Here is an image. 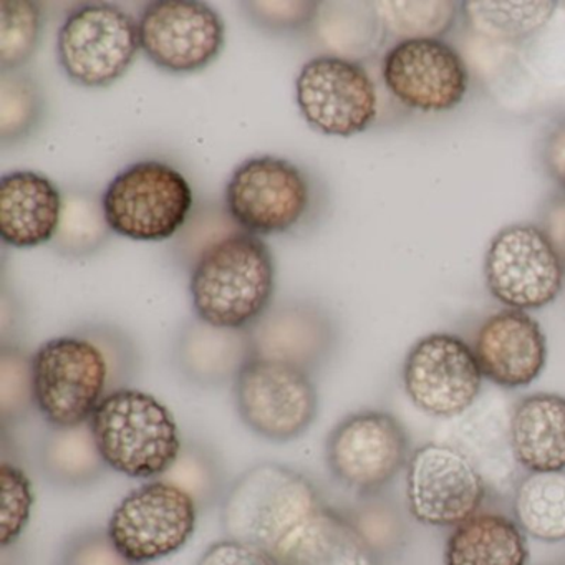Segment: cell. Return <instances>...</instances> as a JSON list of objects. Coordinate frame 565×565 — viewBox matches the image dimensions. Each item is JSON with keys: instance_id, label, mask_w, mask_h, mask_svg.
Returning a JSON list of instances; mask_svg holds the SVG:
<instances>
[{"instance_id": "1", "label": "cell", "mask_w": 565, "mask_h": 565, "mask_svg": "<svg viewBox=\"0 0 565 565\" xmlns=\"http://www.w3.org/2000/svg\"><path fill=\"white\" fill-rule=\"evenodd\" d=\"M276 264L267 244L246 231L211 243L191 269L194 316L220 329H249L273 306Z\"/></svg>"}, {"instance_id": "2", "label": "cell", "mask_w": 565, "mask_h": 565, "mask_svg": "<svg viewBox=\"0 0 565 565\" xmlns=\"http://www.w3.org/2000/svg\"><path fill=\"white\" fill-rule=\"evenodd\" d=\"M323 505L306 475L279 462H259L231 482L221 524L227 539L277 557Z\"/></svg>"}, {"instance_id": "3", "label": "cell", "mask_w": 565, "mask_h": 565, "mask_svg": "<svg viewBox=\"0 0 565 565\" xmlns=\"http://www.w3.org/2000/svg\"><path fill=\"white\" fill-rule=\"evenodd\" d=\"M88 423L108 469L128 478H161L183 446L170 408L131 386L110 393Z\"/></svg>"}, {"instance_id": "4", "label": "cell", "mask_w": 565, "mask_h": 565, "mask_svg": "<svg viewBox=\"0 0 565 565\" xmlns=\"http://www.w3.org/2000/svg\"><path fill=\"white\" fill-rule=\"evenodd\" d=\"M35 405L49 426L90 422L118 392L110 359L90 330L55 337L34 353Z\"/></svg>"}, {"instance_id": "5", "label": "cell", "mask_w": 565, "mask_h": 565, "mask_svg": "<svg viewBox=\"0 0 565 565\" xmlns=\"http://www.w3.org/2000/svg\"><path fill=\"white\" fill-rule=\"evenodd\" d=\"M111 233L145 243L170 239L186 224L193 190L161 161H140L117 174L102 196Z\"/></svg>"}, {"instance_id": "6", "label": "cell", "mask_w": 565, "mask_h": 565, "mask_svg": "<svg viewBox=\"0 0 565 565\" xmlns=\"http://www.w3.org/2000/svg\"><path fill=\"white\" fill-rule=\"evenodd\" d=\"M409 456L405 426L382 409L350 413L327 436L330 475L359 498L385 492L408 466Z\"/></svg>"}, {"instance_id": "7", "label": "cell", "mask_w": 565, "mask_h": 565, "mask_svg": "<svg viewBox=\"0 0 565 565\" xmlns=\"http://www.w3.org/2000/svg\"><path fill=\"white\" fill-rule=\"evenodd\" d=\"M140 49L138 21L107 2L74 9L57 35L58 64L84 88H107L120 81Z\"/></svg>"}, {"instance_id": "8", "label": "cell", "mask_w": 565, "mask_h": 565, "mask_svg": "<svg viewBox=\"0 0 565 565\" xmlns=\"http://www.w3.org/2000/svg\"><path fill=\"white\" fill-rule=\"evenodd\" d=\"M241 422L270 443H290L309 431L319 415L312 375L274 360L253 356L233 383Z\"/></svg>"}, {"instance_id": "9", "label": "cell", "mask_w": 565, "mask_h": 565, "mask_svg": "<svg viewBox=\"0 0 565 565\" xmlns=\"http://www.w3.org/2000/svg\"><path fill=\"white\" fill-rule=\"evenodd\" d=\"M198 515L200 509L186 492L163 479H151L118 502L107 531L125 557L145 565L186 547Z\"/></svg>"}, {"instance_id": "10", "label": "cell", "mask_w": 565, "mask_h": 565, "mask_svg": "<svg viewBox=\"0 0 565 565\" xmlns=\"http://www.w3.org/2000/svg\"><path fill=\"white\" fill-rule=\"evenodd\" d=\"M405 494L409 515L419 524L455 529L481 512L489 491L461 451L431 441L409 456Z\"/></svg>"}, {"instance_id": "11", "label": "cell", "mask_w": 565, "mask_h": 565, "mask_svg": "<svg viewBox=\"0 0 565 565\" xmlns=\"http://www.w3.org/2000/svg\"><path fill=\"white\" fill-rule=\"evenodd\" d=\"M564 277V263L547 234L535 226L504 227L486 253V286L508 309H544L557 299Z\"/></svg>"}, {"instance_id": "12", "label": "cell", "mask_w": 565, "mask_h": 565, "mask_svg": "<svg viewBox=\"0 0 565 565\" xmlns=\"http://www.w3.org/2000/svg\"><path fill=\"white\" fill-rule=\"evenodd\" d=\"M309 201V181L302 170L270 154L241 163L224 193L231 220L254 236L292 230L306 214Z\"/></svg>"}, {"instance_id": "13", "label": "cell", "mask_w": 565, "mask_h": 565, "mask_svg": "<svg viewBox=\"0 0 565 565\" xmlns=\"http://www.w3.org/2000/svg\"><path fill=\"white\" fill-rule=\"evenodd\" d=\"M475 350L451 333H431L413 345L403 365V386L413 405L433 418H458L482 392Z\"/></svg>"}, {"instance_id": "14", "label": "cell", "mask_w": 565, "mask_h": 565, "mask_svg": "<svg viewBox=\"0 0 565 565\" xmlns=\"http://www.w3.org/2000/svg\"><path fill=\"white\" fill-rule=\"evenodd\" d=\"M296 98L309 127L329 137L363 134L376 118L379 100L369 72L337 55H320L303 64Z\"/></svg>"}, {"instance_id": "15", "label": "cell", "mask_w": 565, "mask_h": 565, "mask_svg": "<svg viewBox=\"0 0 565 565\" xmlns=\"http://www.w3.org/2000/svg\"><path fill=\"white\" fill-rule=\"evenodd\" d=\"M141 51L161 71L193 74L216 61L226 42L223 19L198 0H157L141 12Z\"/></svg>"}, {"instance_id": "16", "label": "cell", "mask_w": 565, "mask_h": 565, "mask_svg": "<svg viewBox=\"0 0 565 565\" xmlns=\"http://www.w3.org/2000/svg\"><path fill=\"white\" fill-rule=\"evenodd\" d=\"M382 75L399 104L425 114L452 110L468 92L461 55L438 39L399 42L383 58Z\"/></svg>"}, {"instance_id": "17", "label": "cell", "mask_w": 565, "mask_h": 565, "mask_svg": "<svg viewBox=\"0 0 565 565\" xmlns=\"http://www.w3.org/2000/svg\"><path fill=\"white\" fill-rule=\"evenodd\" d=\"M472 350L482 376L504 390L531 385L547 362L544 332L524 310L505 309L486 319Z\"/></svg>"}, {"instance_id": "18", "label": "cell", "mask_w": 565, "mask_h": 565, "mask_svg": "<svg viewBox=\"0 0 565 565\" xmlns=\"http://www.w3.org/2000/svg\"><path fill=\"white\" fill-rule=\"evenodd\" d=\"M481 398V396H479ZM478 402L458 418L443 426L446 445L461 451L484 479L488 491L495 495L514 494L518 486V461L511 443V416L514 406Z\"/></svg>"}, {"instance_id": "19", "label": "cell", "mask_w": 565, "mask_h": 565, "mask_svg": "<svg viewBox=\"0 0 565 565\" xmlns=\"http://www.w3.org/2000/svg\"><path fill=\"white\" fill-rule=\"evenodd\" d=\"M254 356L289 363L313 375L335 343L330 317L312 302H284L249 327Z\"/></svg>"}, {"instance_id": "20", "label": "cell", "mask_w": 565, "mask_h": 565, "mask_svg": "<svg viewBox=\"0 0 565 565\" xmlns=\"http://www.w3.org/2000/svg\"><path fill=\"white\" fill-rule=\"evenodd\" d=\"M58 188L35 171H12L0 180V236L8 246L31 249L51 243L61 223Z\"/></svg>"}, {"instance_id": "21", "label": "cell", "mask_w": 565, "mask_h": 565, "mask_svg": "<svg viewBox=\"0 0 565 565\" xmlns=\"http://www.w3.org/2000/svg\"><path fill=\"white\" fill-rule=\"evenodd\" d=\"M253 356L249 329H220L198 317L184 323L174 347L178 372L200 388H220L236 382Z\"/></svg>"}, {"instance_id": "22", "label": "cell", "mask_w": 565, "mask_h": 565, "mask_svg": "<svg viewBox=\"0 0 565 565\" xmlns=\"http://www.w3.org/2000/svg\"><path fill=\"white\" fill-rule=\"evenodd\" d=\"M511 443L515 461L524 471H565L564 396L535 393L515 403Z\"/></svg>"}, {"instance_id": "23", "label": "cell", "mask_w": 565, "mask_h": 565, "mask_svg": "<svg viewBox=\"0 0 565 565\" xmlns=\"http://www.w3.org/2000/svg\"><path fill=\"white\" fill-rule=\"evenodd\" d=\"M527 535L501 512H478L452 529L445 565H527Z\"/></svg>"}, {"instance_id": "24", "label": "cell", "mask_w": 565, "mask_h": 565, "mask_svg": "<svg viewBox=\"0 0 565 565\" xmlns=\"http://www.w3.org/2000/svg\"><path fill=\"white\" fill-rule=\"evenodd\" d=\"M284 565H380L340 509L323 505L277 555Z\"/></svg>"}, {"instance_id": "25", "label": "cell", "mask_w": 565, "mask_h": 565, "mask_svg": "<svg viewBox=\"0 0 565 565\" xmlns=\"http://www.w3.org/2000/svg\"><path fill=\"white\" fill-rule=\"evenodd\" d=\"M39 468L52 486L62 489L88 488L108 471L90 423L49 426L39 445Z\"/></svg>"}, {"instance_id": "26", "label": "cell", "mask_w": 565, "mask_h": 565, "mask_svg": "<svg viewBox=\"0 0 565 565\" xmlns=\"http://www.w3.org/2000/svg\"><path fill=\"white\" fill-rule=\"evenodd\" d=\"M512 512L525 535L547 544L565 542V471L522 476L512 494Z\"/></svg>"}, {"instance_id": "27", "label": "cell", "mask_w": 565, "mask_h": 565, "mask_svg": "<svg viewBox=\"0 0 565 565\" xmlns=\"http://www.w3.org/2000/svg\"><path fill=\"white\" fill-rule=\"evenodd\" d=\"M340 512L380 565L392 564L405 551L408 522L402 508L383 492L359 498Z\"/></svg>"}, {"instance_id": "28", "label": "cell", "mask_w": 565, "mask_h": 565, "mask_svg": "<svg viewBox=\"0 0 565 565\" xmlns=\"http://www.w3.org/2000/svg\"><path fill=\"white\" fill-rule=\"evenodd\" d=\"M466 18L478 34L492 41L514 42L541 31L552 15L554 0H471L465 2Z\"/></svg>"}, {"instance_id": "29", "label": "cell", "mask_w": 565, "mask_h": 565, "mask_svg": "<svg viewBox=\"0 0 565 565\" xmlns=\"http://www.w3.org/2000/svg\"><path fill=\"white\" fill-rule=\"evenodd\" d=\"M160 479L186 492L201 512L223 504L230 486L223 461L206 443L188 439L180 455Z\"/></svg>"}, {"instance_id": "30", "label": "cell", "mask_w": 565, "mask_h": 565, "mask_svg": "<svg viewBox=\"0 0 565 565\" xmlns=\"http://www.w3.org/2000/svg\"><path fill=\"white\" fill-rule=\"evenodd\" d=\"M111 230L102 200L85 193H68L62 204L61 223L54 247L65 257L90 256L104 246Z\"/></svg>"}, {"instance_id": "31", "label": "cell", "mask_w": 565, "mask_h": 565, "mask_svg": "<svg viewBox=\"0 0 565 565\" xmlns=\"http://www.w3.org/2000/svg\"><path fill=\"white\" fill-rule=\"evenodd\" d=\"M42 9L31 0L0 2V68L15 72L38 51Z\"/></svg>"}, {"instance_id": "32", "label": "cell", "mask_w": 565, "mask_h": 565, "mask_svg": "<svg viewBox=\"0 0 565 565\" xmlns=\"http://www.w3.org/2000/svg\"><path fill=\"white\" fill-rule=\"evenodd\" d=\"M38 409L35 405L34 355L21 347L0 350V423L2 428L19 425Z\"/></svg>"}, {"instance_id": "33", "label": "cell", "mask_w": 565, "mask_h": 565, "mask_svg": "<svg viewBox=\"0 0 565 565\" xmlns=\"http://www.w3.org/2000/svg\"><path fill=\"white\" fill-rule=\"evenodd\" d=\"M42 115L39 85L25 74L2 72L0 75V140L18 141L29 135Z\"/></svg>"}, {"instance_id": "34", "label": "cell", "mask_w": 565, "mask_h": 565, "mask_svg": "<svg viewBox=\"0 0 565 565\" xmlns=\"http://www.w3.org/2000/svg\"><path fill=\"white\" fill-rule=\"evenodd\" d=\"M385 28L403 41L436 39L455 21L456 2H380L376 6Z\"/></svg>"}, {"instance_id": "35", "label": "cell", "mask_w": 565, "mask_h": 565, "mask_svg": "<svg viewBox=\"0 0 565 565\" xmlns=\"http://www.w3.org/2000/svg\"><path fill=\"white\" fill-rule=\"evenodd\" d=\"M34 489L28 472L11 461L0 465V545L19 541L31 521Z\"/></svg>"}, {"instance_id": "36", "label": "cell", "mask_w": 565, "mask_h": 565, "mask_svg": "<svg viewBox=\"0 0 565 565\" xmlns=\"http://www.w3.org/2000/svg\"><path fill=\"white\" fill-rule=\"evenodd\" d=\"M57 565H138L125 557L107 529L90 527L74 532L62 545Z\"/></svg>"}, {"instance_id": "37", "label": "cell", "mask_w": 565, "mask_h": 565, "mask_svg": "<svg viewBox=\"0 0 565 565\" xmlns=\"http://www.w3.org/2000/svg\"><path fill=\"white\" fill-rule=\"evenodd\" d=\"M250 18L270 31H296L313 21L317 2H246Z\"/></svg>"}, {"instance_id": "38", "label": "cell", "mask_w": 565, "mask_h": 565, "mask_svg": "<svg viewBox=\"0 0 565 565\" xmlns=\"http://www.w3.org/2000/svg\"><path fill=\"white\" fill-rule=\"evenodd\" d=\"M196 565H284L269 552L260 551L253 545L223 539L214 542L204 551Z\"/></svg>"}, {"instance_id": "39", "label": "cell", "mask_w": 565, "mask_h": 565, "mask_svg": "<svg viewBox=\"0 0 565 565\" xmlns=\"http://www.w3.org/2000/svg\"><path fill=\"white\" fill-rule=\"evenodd\" d=\"M544 164L552 180L565 190V120L551 131L545 141Z\"/></svg>"}]
</instances>
